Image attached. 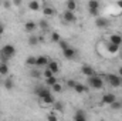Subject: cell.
<instances>
[{
    "label": "cell",
    "mask_w": 122,
    "mask_h": 121,
    "mask_svg": "<svg viewBox=\"0 0 122 121\" xmlns=\"http://www.w3.org/2000/svg\"><path fill=\"white\" fill-rule=\"evenodd\" d=\"M102 76H104V78L107 80V83H108L111 87L118 88V87H121V86H122V77L119 76V74L108 73V74H102Z\"/></svg>",
    "instance_id": "1"
},
{
    "label": "cell",
    "mask_w": 122,
    "mask_h": 121,
    "mask_svg": "<svg viewBox=\"0 0 122 121\" xmlns=\"http://www.w3.org/2000/svg\"><path fill=\"white\" fill-rule=\"evenodd\" d=\"M88 86L94 90H102L104 88V78L101 76L94 74L91 77H88Z\"/></svg>",
    "instance_id": "2"
},
{
    "label": "cell",
    "mask_w": 122,
    "mask_h": 121,
    "mask_svg": "<svg viewBox=\"0 0 122 121\" xmlns=\"http://www.w3.org/2000/svg\"><path fill=\"white\" fill-rule=\"evenodd\" d=\"M88 11L91 16L98 17V13H99V1L98 0H90L88 1Z\"/></svg>",
    "instance_id": "3"
},
{
    "label": "cell",
    "mask_w": 122,
    "mask_h": 121,
    "mask_svg": "<svg viewBox=\"0 0 122 121\" xmlns=\"http://www.w3.org/2000/svg\"><path fill=\"white\" fill-rule=\"evenodd\" d=\"M0 53L11 59V57H14V56H16V53H17V51H16V47H14V46H11V44H4V46L1 47Z\"/></svg>",
    "instance_id": "4"
},
{
    "label": "cell",
    "mask_w": 122,
    "mask_h": 121,
    "mask_svg": "<svg viewBox=\"0 0 122 121\" xmlns=\"http://www.w3.org/2000/svg\"><path fill=\"white\" fill-rule=\"evenodd\" d=\"M34 93L37 94V97H38V98H43V97H46L47 94H50L51 91H50V88H48V87L37 86V87H36V90H34Z\"/></svg>",
    "instance_id": "5"
},
{
    "label": "cell",
    "mask_w": 122,
    "mask_h": 121,
    "mask_svg": "<svg viewBox=\"0 0 122 121\" xmlns=\"http://www.w3.org/2000/svg\"><path fill=\"white\" fill-rule=\"evenodd\" d=\"M95 26L98 29H107L109 26V20L105 19V17H97L95 19Z\"/></svg>",
    "instance_id": "6"
},
{
    "label": "cell",
    "mask_w": 122,
    "mask_h": 121,
    "mask_svg": "<svg viewBox=\"0 0 122 121\" xmlns=\"http://www.w3.org/2000/svg\"><path fill=\"white\" fill-rule=\"evenodd\" d=\"M64 20H65V23H75V22H77V16H75L74 11L65 10V13H64Z\"/></svg>",
    "instance_id": "7"
},
{
    "label": "cell",
    "mask_w": 122,
    "mask_h": 121,
    "mask_svg": "<svg viewBox=\"0 0 122 121\" xmlns=\"http://www.w3.org/2000/svg\"><path fill=\"white\" fill-rule=\"evenodd\" d=\"M115 100H117V95H115V94H112V93H107V94H104V97H102V104L109 105V104L114 103Z\"/></svg>",
    "instance_id": "8"
},
{
    "label": "cell",
    "mask_w": 122,
    "mask_h": 121,
    "mask_svg": "<svg viewBox=\"0 0 122 121\" xmlns=\"http://www.w3.org/2000/svg\"><path fill=\"white\" fill-rule=\"evenodd\" d=\"M75 54H77V51H75V49H72V47H67L65 50H62V56H64L65 59H68V60H72V59L75 57Z\"/></svg>",
    "instance_id": "9"
},
{
    "label": "cell",
    "mask_w": 122,
    "mask_h": 121,
    "mask_svg": "<svg viewBox=\"0 0 122 121\" xmlns=\"http://www.w3.org/2000/svg\"><path fill=\"white\" fill-rule=\"evenodd\" d=\"M81 73L84 74V76H87V77H91L95 74V70L92 68L91 66H88V64H84L82 67H81Z\"/></svg>",
    "instance_id": "10"
},
{
    "label": "cell",
    "mask_w": 122,
    "mask_h": 121,
    "mask_svg": "<svg viewBox=\"0 0 122 121\" xmlns=\"http://www.w3.org/2000/svg\"><path fill=\"white\" fill-rule=\"evenodd\" d=\"M40 100H41V101H43V103H44L46 105H53V104L56 103V97H54V95H53L51 93H50V94H47L46 97L40 98Z\"/></svg>",
    "instance_id": "11"
},
{
    "label": "cell",
    "mask_w": 122,
    "mask_h": 121,
    "mask_svg": "<svg viewBox=\"0 0 122 121\" xmlns=\"http://www.w3.org/2000/svg\"><path fill=\"white\" fill-rule=\"evenodd\" d=\"M48 59L47 57H44V56H38V57H36V67H44V66H47L48 64Z\"/></svg>",
    "instance_id": "12"
},
{
    "label": "cell",
    "mask_w": 122,
    "mask_h": 121,
    "mask_svg": "<svg viewBox=\"0 0 122 121\" xmlns=\"http://www.w3.org/2000/svg\"><path fill=\"white\" fill-rule=\"evenodd\" d=\"M27 7H29V10H31V11H38L41 9V4H40L38 0H31L30 3L27 4Z\"/></svg>",
    "instance_id": "13"
},
{
    "label": "cell",
    "mask_w": 122,
    "mask_h": 121,
    "mask_svg": "<svg viewBox=\"0 0 122 121\" xmlns=\"http://www.w3.org/2000/svg\"><path fill=\"white\" fill-rule=\"evenodd\" d=\"M43 14H44L46 17H53V16L56 14V10H54V7H51V6H44V7H43Z\"/></svg>",
    "instance_id": "14"
},
{
    "label": "cell",
    "mask_w": 122,
    "mask_h": 121,
    "mask_svg": "<svg viewBox=\"0 0 122 121\" xmlns=\"http://www.w3.org/2000/svg\"><path fill=\"white\" fill-rule=\"evenodd\" d=\"M107 50H108L109 53L115 54V53L119 51V46H117V44H114V43H111V41L108 40V41H107Z\"/></svg>",
    "instance_id": "15"
},
{
    "label": "cell",
    "mask_w": 122,
    "mask_h": 121,
    "mask_svg": "<svg viewBox=\"0 0 122 121\" xmlns=\"http://www.w3.org/2000/svg\"><path fill=\"white\" fill-rule=\"evenodd\" d=\"M3 86H4V88L9 91H11L14 88V81H13V78H10V77H7V78H4V81H3Z\"/></svg>",
    "instance_id": "16"
},
{
    "label": "cell",
    "mask_w": 122,
    "mask_h": 121,
    "mask_svg": "<svg viewBox=\"0 0 122 121\" xmlns=\"http://www.w3.org/2000/svg\"><path fill=\"white\" fill-rule=\"evenodd\" d=\"M47 67L54 73V74H57L58 73V70H60V66H58V63L57 61H54V60H50L48 61V64H47Z\"/></svg>",
    "instance_id": "17"
},
{
    "label": "cell",
    "mask_w": 122,
    "mask_h": 121,
    "mask_svg": "<svg viewBox=\"0 0 122 121\" xmlns=\"http://www.w3.org/2000/svg\"><path fill=\"white\" fill-rule=\"evenodd\" d=\"M109 41L114 43V44H117V46H121L122 44V36L121 34H112L109 37Z\"/></svg>",
    "instance_id": "18"
},
{
    "label": "cell",
    "mask_w": 122,
    "mask_h": 121,
    "mask_svg": "<svg viewBox=\"0 0 122 121\" xmlns=\"http://www.w3.org/2000/svg\"><path fill=\"white\" fill-rule=\"evenodd\" d=\"M74 91L75 93H78V94H84V93H87L88 91V87H85L84 84H81V83H77L75 84V87H74Z\"/></svg>",
    "instance_id": "19"
},
{
    "label": "cell",
    "mask_w": 122,
    "mask_h": 121,
    "mask_svg": "<svg viewBox=\"0 0 122 121\" xmlns=\"http://www.w3.org/2000/svg\"><path fill=\"white\" fill-rule=\"evenodd\" d=\"M36 29H37V23H34V22H27L24 24V30L27 31V33H33Z\"/></svg>",
    "instance_id": "20"
},
{
    "label": "cell",
    "mask_w": 122,
    "mask_h": 121,
    "mask_svg": "<svg viewBox=\"0 0 122 121\" xmlns=\"http://www.w3.org/2000/svg\"><path fill=\"white\" fill-rule=\"evenodd\" d=\"M65 9L70 10V11H75V9H77V1H75V0H67Z\"/></svg>",
    "instance_id": "21"
},
{
    "label": "cell",
    "mask_w": 122,
    "mask_h": 121,
    "mask_svg": "<svg viewBox=\"0 0 122 121\" xmlns=\"http://www.w3.org/2000/svg\"><path fill=\"white\" fill-rule=\"evenodd\" d=\"M85 120H87L85 113L81 111V110H78V111L75 113V116H74V121H85Z\"/></svg>",
    "instance_id": "22"
},
{
    "label": "cell",
    "mask_w": 122,
    "mask_h": 121,
    "mask_svg": "<svg viewBox=\"0 0 122 121\" xmlns=\"http://www.w3.org/2000/svg\"><path fill=\"white\" fill-rule=\"evenodd\" d=\"M9 74V66L7 63H0V76H7Z\"/></svg>",
    "instance_id": "23"
},
{
    "label": "cell",
    "mask_w": 122,
    "mask_h": 121,
    "mask_svg": "<svg viewBox=\"0 0 122 121\" xmlns=\"http://www.w3.org/2000/svg\"><path fill=\"white\" fill-rule=\"evenodd\" d=\"M41 30H48V27H50V24H48V22H47V19H41L40 22H38V24H37Z\"/></svg>",
    "instance_id": "24"
},
{
    "label": "cell",
    "mask_w": 122,
    "mask_h": 121,
    "mask_svg": "<svg viewBox=\"0 0 122 121\" xmlns=\"http://www.w3.org/2000/svg\"><path fill=\"white\" fill-rule=\"evenodd\" d=\"M60 40H61V36L57 31H53L51 36H50V41H51V43H58Z\"/></svg>",
    "instance_id": "25"
},
{
    "label": "cell",
    "mask_w": 122,
    "mask_h": 121,
    "mask_svg": "<svg viewBox=\"0 0 122 121\" xmlns=\"http://www.w3.org/2000/svg\"><path fill=\"white\" fill-rule=\"evenodd\" d=\"M56 83H57V78H56V76H51V77L46 78V86H47V87H51V86H54Z\"/></svg>",
    "instance_id": "26"
},
{
    "label": "cell",
    "mask_w": 122,
    "mask_h": 121,
    "mask_svg": "<svg viewBox=\"0 0 122 121\" xmlns=\"http://www.w3.org/2000/svg\"><path fill=\"white\" fill-rule=\"evenodd\" d=\"M109 105H111V108H112L114 111H118V110H121L122 108V103L121 101H117V100H115L114 103H111Z\"/></svg>",
    "instance_id": "27"
},
{
    "label": "cell",
    "mask_w": 122,
    "mask_h": 121,
    "mask_svg": "<svg viewBox=\"0 0 122 121\" xmlns=\"http://www.w3.org/2000/svg\"><path fill=\"white\" fill-rule=\"evenodd\" d=\"M40 41H38V36H31L30 38H29V44H30L31 47H34V46H37Z\"/></svg>",
    "instance_id": "28"
},
{
    "label": "cell",
    "mask_w": 122,
    "mask_h": 121,
    "mask_svg": "<svg viewBox=\"0 0 122 121\" xmlns=\"http://www.w3.org/2000/svg\"><path fill=\"white\" fill-rule=\"evenodd\" d=\"M51 90L54 91V93H61V91H62V86H61L60 83L57 81L54 86H51Z\"/></svg>",
    "instance_id": "29"
},
{
    "label": "cell",
    "mask_w": 122,
    "mask_h": 121,
    "mask_svg": "<svg viewBox=\"0 0 122 121\" xmlns=\"http://www.w3.org/2000/svg\"><path fill=\"white\" fill-rule=\"evenodd\" d=\"M58 46H60L61 50H65L67 47H70V46H68V41H65V40H62V38L58 41Z\"/></svg>",
    "instance_id": "30"
},
{
    "label": "cell",
    "mask_w": 122,
    "mask_h": 121,
    "mask_svg": "<svg viewBox=\"0 0 122 121\" xmlns=\"http://www.w3.org/2000/svg\"><path fill=\"white\" fill-rule=\"evenodd\" d=\"M26 64L27 66H36V57H27L26 59Z\"/></svg>",
    "instance_id": "31"
},
{
    "label": "cell",
    "mask_w": 122,
    "mask_h": 121,
    "mask_svg": "<svg viewBox=\"0 0 122 121\" xmlns=\"http://www.w3.org/2000/svg\"><path fill=\"white\" fill-rule=\"evenodd\" d=\"M53 105H54V108H56L57 111H62V108H64V104H62V103H57V101H56Z\"/></svg>",
    "instance_id": "32"
},
{
    "label": "cell",
    "mask_w": 122,
    "mask_h": 121,
    "mask_svg": "<svg viewBox=\"0 0 122 121\" xmlns=\"http://www.w3.org/2000/svg\"><path fill=\"white\" fill-rule=\"evenodd\" d=\"M51 76H54V73H53V71L47 67V68L44 70V77H46V78H48V77H51Z\"/></svg>",
    "instance_id": "33"
},
{
    "label": "cell",
    "mask_w": 122,
    "mask_h": 121,
    "mask_svg": "<svg viewBox=\"0 0 122 121\" xmlns=\"http://www.w3.org/2000/svg\"><path fill=\"white\" fill-rule=\"evenodd\" d=\"M75 84H77V81H75V80H68V81H67V86H68L70 88H72V90H74Z\"/></svg>",
    "instance_id": "34"
},
{
    "label": "cell",
    "mask_w": 122,
    "mask_h": 121,
    "mask_svg": "<svg viewBox=\"0 0 122 121\" xmlns=\"http://www.w3.org/2000/svg\"><path fill=\"white\" fill-rule=\"evenodd\" d=\"M31 77H33V78H38V77H40V71H38V70H31Z\"/></svg>",
    "instance_id": "35"
},
{
    "label": "cell",
    "mask_w": 122,
    "mask_h": 121,
    "mask_svg": "<svg viewBox=\"0 0 122 121\" xmlns=\"http://www.w3.org/2000/svg\"><path fill=\"white\" fill-rule=\"evenodd\" d=\"M3 6H4V9H7V10H10V9H11V3H10L9 0H6V1L3 3Z\"/></svg>",
    "instance_id": "36"
},
{
    "label": "cell",
    "mask_w": 122,
    "mask_h": 121,
    "mask_svg": "<svg viewBox=\"0 0 122 121\" xmlns=\"http://www.w3.org/2000/svg\"><path fill=\"white\" fill-rule=\"evenodd\" d=\"M21 1H23V0H13V4H14L16 7H20V6H21Z\"/></svg>",
    "instance_id": "37"
},
{
    "label": "cell",
    "mask_w": 122,
    "mask_h": 121,
    "mask_svg": "<svg viewBox=\"0 0 122 121\" xmlns=\"http://www.w3.org/2000/svg\"><path fill=\"white\" fill-rule=\"evenodd\" d=\"M3 34H4V24L0 22V37H1Z\"/></svg>",
    "instance_id": "38"
},
{
    "label": "cell",
    "mask_w": 122,
    "mask_h": 121,
    "mask_svg": "<svg viewBox=\"0 0 122 121\" xmlns=\"http://www.w3.org/2000/svg\"><path fill=\"white\" fill-rule=\"evenodd\" d=\"M47 118H48V120L56 121V120H57V116H54V114H48V116H47Z\"/></svg>",
    "instance_id": "39"
},
{
    "label": "cell",
    "mask_w": 122,
    "mask_h": 121,
    "mask_svg": "<svg viewBox=\"0 0 122 121\" xmlns=\"http://www.w3.org/2000/svg\"><path fill=\"white\" fill-rule=\"evenodd\" d=\"M117 6H118V7H121V9H122V0H118V1H117Z\"/></svg>",
    "instance_id": "40"
},
{
    "label": "cell",
    "mask_w": 122,
    "mask_h": 121,
    "mask_svg": "<svg viewBox=\"0 0 122 121\" xmlns=\"http://www.w3.org/2000/svg\"><path fill=\"white\" fill-rule=\"evenodd\" d=\"M118 74L122 77V67H119V70H118Z\"/></svg>",
    "instance_id": "41"
}]
</instances>
